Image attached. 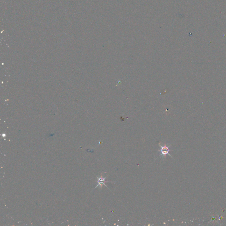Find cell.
<instances>
[{
	"label": "cell",
	"instance_id": "6da1fadb",
	"mask_svg": "<svg viewBox=\"0 0 226 226\" xmlns=\"http://www.w3.org/2000/svg\"><path fill=\"white\" fill-rule=\"evenodd\" d=\"M97 179H98V180H97V183H98V185H96V186L95 187V189H96L97 187H98V186H100L101 189H102V186H103V185H105V186H106V187H107L108 189H109L105 183H107V182H112V181H106V178H107V177H106L105 178L103 177L102 174H101V176L100 177H97Z\"/></svg>",
	"mask_w": 226,
	"mask_h": 226
},
{
	"label": "cell",
	"instance_id": "7a4b0ae2",
	"mask_svg": "<svg viewBox=\"0 0 226 226\" xmlns=\"http://www.w3.org/2000/svg\"><path fill=\"white\" fill-rule=\"evenodd\" d=\"M171 145L168 146H167L166 144H165L163 146H162V145H161V143H160V142L159 143V146H160V148H161V149H160V150H158V151H161V154H160V155H163V156H164L165 157L166 155L168 154L169 156L171 157L170 154H169V151H171V150L169 149V148L171 146Z\"/></svg>",
	"mask_w": 226,
	"mask_h": 226
}]
</instances>
